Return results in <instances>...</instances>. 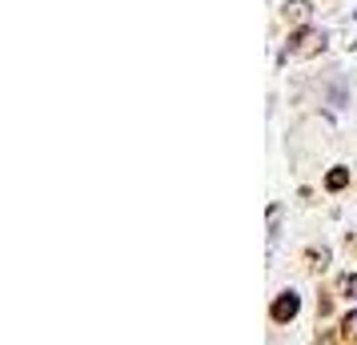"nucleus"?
<instances>
[{"instance_id": "obj_1", "label": "nucleus", "mask_w": 357, "mask_h": 345, "mask_svg": "<svg viewBox=\"0 0 357 345\" xmlns=\"http://www.w3.org/2000/svg\"><path fill=\"white\" fill-rule=\"evenodd\" d=\"M325 52V33L321 29H313V24H301V29H289V40H285V52H281V61H301V56H317Z\"/></svg>"}, {"instance_id": "obj_2", "label": "nucleus", "mask_w": 357, "mask_h": 345, "mask_svg": "<svg viewBox=\"0 0 357 345\" xmlns=\"http://www.w3.org/2000/svg\"><path fill=\"white\" fill-rule=\"evenodd\" d=\"M297 313H301V293L297 289H281L269 301V321L273 325H289V321H297Z\"/></svg>"}, {"instance_id": "obj_3", "label": "nucleus", "mask_w": 357, "mask_h": 345, "mask_svg": "<svg viewBox=\"0 0 357 345\" xmlns=\"http://www.w3.org/2000/svg\"><path fill=\"white\" fill-rule=\"evenodd\" d=\"M281 20L289 24V29H301L313 20V0H285L281 4Z\"/></svg>"}, {"instance_id": "obj_4", "label": "nucleus", "mask_w": 357, "mask_h": 345, "mask_svg": "<svg viewBox=\"0 0 357 345\" xmlns=\"http://www.w3.org/2000/svg\"><path fill=\"white\" fill-rule=\"evenodd\" d=\"M329 261H333V249L329 245H309L305 253H301V265H305L313 277H321L325 269H329Z\"/></svg>"}, {"instance_id": "obj_5", "label": "nucleus", "mask_w": 357, "mask_h": 345, "mask_svg": "<svg viewBox=\"0 0 357 345\" xmlns=\"http://www.w3.org/2000/svg\"><path fill=\"white\" fill-rule=\"evenodd\" d=\"M349 181H354V173H349L345 164H333V169L325 173L321 189H325V193H345V189H349Z\"/></svg>"}, {"instance_id": "obj_6", "label": "nucleus", "mask_w": 357, "mask_h": 345, "mask_svg": "<svg viewBox=\"0 0 357 345\" xmlns=\"http://www.w3.org/2000/svg\"><path fill=\"white\" fill-rule=\"evenodd\" d=\"M333 289H337L341 301H354L357 297V273L354 269H345V273H337V281H333Z\"/></svg>"}, {"instance_id": "obj_7", "label": "nucleus", "mask_w": 357, "mask_h": 345, "mask_svg": "<svg viewBox=\"0 0 357 345\" xmlns=\"http://www.w3.org/2000/svg\"><path fill=\"white\" fill-rule=\"evenodd\" d=\"M337 305V289H317V321H329Z\"/></svg>"}, {"instance_id": "obj_8", "label": "nucleus", "mask_w": 357, "mask_h": 345, "mask_svg": "<svg viewBox=\"0 0 357 345\" xmlns=\"http://www.w3.org/2000/svg\"><path fill=\"white\" fill-rule=\"evenodd\" d=\"M337 329H341V342L345 345H357V309L345 313V317L337 321Z\"/></svg>"}, {"instance_id": "obj_9", "label": "nucleus", "mask_w": 357, "mask_h": 345, "mask_svg": "<svg viewBox=\"0 0 357 345\" xmlns=\"http://www.w3.org/2000/svg\"><path fill=\"white\" fill-rule=\"evenodd\" d=\"M277 225H281V205H269V233H277Z\"/></svg>"}, {"instance_id": "obj_10", "label": "nucleus", "mask_w": 357, "mask_h": 345, "mask_svg": "<svg viewBox=\"0 0 357 345\" xmlns=\"http://www.w3.org/2000/svg\"><path fill=\"white\" fill-rule=\"evenodd\" d=\"M345 249H349V257H354V253H357V237H354V233L345 237Z\"/></svg>"}]
</instances>
